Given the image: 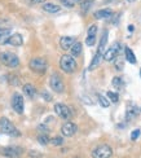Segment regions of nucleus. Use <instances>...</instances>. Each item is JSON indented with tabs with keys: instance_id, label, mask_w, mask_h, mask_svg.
I'll use <instances>...</instances> for the list:
<instances>
[{
	"instance_id": "obj_16",
	"label": "nucleus",
	"mask_w": 141,
	"mask_h": 158,
	"mask_svg": "<svg viewBox=\"0 0 141 158\" xmlns=\"http://www.w3.org/2000/svg\"><path fill=\"white\" fill-rule=\"evenodd\" d=\"M8 43L13 47H19V45L23 44V38L21 34H12L8 39Z\"/></svg>"
},
{
	"instance_id": "obj_10",
	"label": "nucleus",
	"mask_w": 141,
	"mask_h": 158,
	"mask_svg": "<svg viewBox=\"0 0 141 158\" xmlns=\"http://www.w3.org/2000/svg\"><path fill=\"white\" fill-rule=\"evenodd\" d=\"M55 111L60 118H62V119H69L71 117V110L69 109V106H66V105H64L61 102L55 105Z\"/></svg>"
},
{
	"instance_id": "obj_20",
	"label": "nucleus",
	"mask_w": 141,
	"mask_h": 158,
	"mask_svg": "<svg viewBox=\"0 0 141 158\" xmlns=\"http://www.w3.org/2000/svg\"><path fill=\"white\" fill-rule=\"evenodd\" d=\"M124 56H126V60L128 61L130 64H136V56H135V53L132 52V49L131 48H128V47H126L124 48Z\"/></svg>"
},
{
	"instance_id": "obj_35",
	"label": "nucleus",
	"mask_w": 141,
	"mask_h": 158,
	"mask_svg": "<svg viewBox=\"0 0 141 158\" xmlns=\"http://www.w3.org/2000/svg\"><path fill=\"white\" fill-rule=\"evenodd\" d=\"M106 3H111V2H114V0H105Z\"/></svg>"
},
{
	"instance_id": "obj_14",
	"label": "nucleus",
	"mask_w": 141,
	"mask_h": 158,
	"mask_svg": "<svg viewBox=\"0 0 141 158\" xmlns=\"http://www.w3.org/2000/svg\"><path fill=\"white\" fill-rule=\"evenodd\" d=\"M74 44H75V38H73V36H62L60 39V45H61V48L64 51L70 49Z\"/></svg>"
},
{
	"instance_id": "obj_38",
	"label": "nucleus",
	"mask_w": 141,
	"mask_h": 158,
	"mask_svg": "<svg viewBox=\"0 0 141 158\" xmlns=\"http://www.w3.org/2000/svg\"><path fill=\"white\" fill-rule=\"evenodd\" d=\"M75 2H80V0H75Z\"/></svg>"
},
{
	"instance_id": "obj_15",
	"label": "nucleus",
	"mask_w": 141,
	"mask_h": 158,
	"mask_svg": "<svg viewBox=\"0 0 141 158\" xmlns=\"http://www.w3.org/2000/svg\"><path fill=\"white\" fill-rule=\"evenodd\" d=\"M139 114V109L136 105L133 104H130L128 106H127V111H126V119L127 121H132L133 118H136Z\"/></svg>"
},
{
	"instance_id": "obj_5",
	"label": "nucleus",
	"mask_w": 141,
	"mask_h": 158,
	"mask_svg": "<svg viewBox=\"0 0 141 158\" xmlns=\"http://www.w3.org/2000/svg\"><path fill=\"white\" fill-rule=\"evenodd\" d=\"M29 66L30 69L34 71V73H38V74H44L47 68H48V64L44 58H40V57H36V58H32V60L29 62Z\"/></svg>"
},
{
	"instance_id": "obj_7",
	"label": "nucleus",
	"mask_w": 141,
	"mask_h": 158,
	"mask_svg": "<svg viewBox=\"0 0 141 158\" xmlns=\"http://www.w3.org/2000/svg\"><path fill=\"white\" fill-rule=\"evenodd\" d=\"M49 85H51V88L57 92V94H61V92H64L65 89V85H64V82H62V79L61 77H60L58 74L56 73H53L49 78Z\"/></svg>"
},
{
	"instance_id": "obj_24",
	"label": "nucleus",
	"mask_w": 141,
	"mask_h": 158,
	"mask_svg": "<svg viewBox=\"0 0 141 158\" xmlns=\"http://www.w3.org/2000/svg\"><path fill=\"white\" fill-rule=\"evenodd\" d=\"M38 141L42 144V145H47L48 143H51V140H49V137H48V135H45V134H42V135H39L38 136Z\"/></svg>"
},
{
	"instance_id": "obj_12",
	"label": "nucleus",
	"mask_w": 141,
	"mask_h": 158,
	"mask_svg": "<svg viewBox=\"0 0 141 158\" xmlns=\"http://www.w3.org/2000/svg\"><path fill=\"white\" fill-rule=\"evenodd\" d=\"M96 32H97V26L96 25H91L89 29H88V32H87V38H85V44L88 47H92L95 45V42H96Z\"/></svg>"
},
{
	"instance_id": "obj_13",
	"label": "nucleus",
	"mask_w": 141,
	"mask_h": 158,
	"mask_svg": "<svg viewBox=\"0 0 141 158\" xmlns=\"http://www.w3.org/2000/svg\"><path fill=\"white\" fill-rule=\"evenodd\" d=\"M77 132V124L75 123H73V122H66L65 124H62V127H61V134L64 136H73L74 134Z\"/></svg>"
},
{
	"instance_id": "obj_6",
	"label": "nucleus",
	"mask_w": 141,
	"mask_h": 158,
	"mask_svg": "<svg viewBox=\"0 0 141 158\" xmlns=\"http://www.w3.org/2000/svg\"><path fill=\"white\" fill-rule=\"evenodd\" d=\"M111 156H113V150L106 144L98 145L97 148L92 150V158H110Z\"/></svg>"
},
{
	"instance_id": "obj_21",
	"label": "nucleus",
	"mask_w": 141,
	"mask_h": 158,
	"mask_svg": "<svg viewBox=\"0 0 141 158\" xmlns=\"http://www.w3.org/2000/svg\"><path fill=\"white\" fill-rule=\"evenodd\" d=\"M70 52H71L73 57H78L80 53H82V44H80L79 42H75V44L70 48Z\"/></svg>"
},
{
	"instance_id": "obj_4",
	"label": "nucleus",
	"mask_w": 141,
	"mask_h": 158,
	"mask_svg": "<svg viewBox=\"0 0 141 158\" xmlns=\"http://www.w3.org/2000/svg\"><path fill=\"white\" fill-rule=\"evenodd\" d=\"M0 62L6 68L15 69L19 65V58L12 52H2L0 53Z\"/></svg>"
},
{
	"instance_id": "obj_30",
	"label": "nucleus",
	"mask_w": 141,
	"mask_h": 158,
	"mask_svg": "<svg viewBox=\"0 0 141 158\" xmlns=\"http://www.w3.org/2000/svg\"><path fill=\"white\" fill-rule=\"evenodd\" d=\"M61 3H62L64 5H66V6H69V8H71V6L74 5L73 3H70V2H69V0H61Z\"/></svg>"
},
{
	"instance_id": "obj_34",
	"label": "nucleus",
	"mask_w": 141,
	"mask_h": 158,
	"mask_svg": "<svg viewBox=\"0 0 141 158\" xmlns=\"http://www.w3.org/2000/svg\"><path fill=\"white\" fill-rule=\"evenodd\" d=\"M3 31H4V29H2V27H0V35L3 34Z\"/></svg>"
},
{
	"instance_id": "obj_2",
	"label": "nucleus",
	"mask_w": 141,
	"mask_h": 158,
	"mask_svg": "<svg viewBox=\"0 0 141 158\" xmlns=\"http://www.w3.org/2000/svg\"><path fill=\"white\" fill-rule=\"evenodd\" d=\"M0 131H2V134L8 135V136L18 137L19 135H21V132H19V131L15 127V124H13L8 118H5V117L0 118Z\"/></svg>"
},
{
	"instance_id": "obj_27",
	"label": "nucleus",
	"mask_w": 141,
	"mask_h": 158,
	"mask_svg": "<svg viewBox=\"0 0 141 158\" xmlns=\"http://www.w3.org/2000/svg\"><path fill=\"white\" fill-rule=\"evenodd\" d=\"M91 5H92V2H89V0H88V2L82 3V5H80V6H82V10L83 12H88V9L91 8Z\"/></svg>"
},
{
	"instance_id": "obj_18",
	"label": "nucleus",
	"mask_w": 141,
	"mask_h": 158,
	"mask_svg": "<svg viewBox=\"0 0 141 158\" xmlns=\"http://www.w3.org/2000/svg\"><path fill=\"white\" fill-rule=\"evenodd\" d=\"M22 89H23V92L26 95H27L29 97H35L36 96V89H35V87L32 84H30V83H27V84H25L23 87H22Z\"/></svg>"
},
{
	"instance_id": "obj_26",
	"label": "nucleus",
	"mask_w": 141,
	"mask_h": 158,
	"mask_svg": "<svg viewBox=\"0 0 141 158\" xmlns=\"http://www.w3.org/2000/svg\"><path fill=\"white\" fill-rule=\"evenodd\" d=\"M51 144H52V145H56V147H60V145H62V144H64V139H62V137H53V139L51 140Z\"/></svg>"
},
{
	"instance_id": "obj_33",
	"label": "nucleus",
	"mask_w": 141,
	"mask_h": 158,
	"mask_svg": "<svg viewBox=\"0 0 141 158\" xmlns=\"http://www.w3.org/2000/svg\"><path fill=\"white\" fill-rule=\"evenodd\" d=\"M128 30H130V31H133V26H132V25L128 26Z\"/></svg>"
},
{
	"instance_id": "obj_28",
	"label": "nucleus",
	"mask_w": 141,
	"mask_h": 158,
	"mask_svg": "<svg viewBox=\"0 0 141 158\" xmlns=\"http://www.w3.org/2000/svg\"><path fill=\"white\" fill-rule=\"evenodd\" d=\"M139 136H140V130H133L132 134H131V139L132 140H137Z\"/></svg>"
},
{
	"instance_id": "obj_22",
	"label": "nucleus",
	"mask_w": 141,
	"mask_h": 158,
	"mask_svg": "<svg viewBox=\"0 0 141 158\" xmlns=\"http://www.w3.org/2000/svg\"><path fill=\"white\" fill-rule=\"evenodd\" d=\"M97 98H98V102L101 105L102 108H109L110 106V101L107 100V96H102V95H97Z\"/></svg>"
},
{
	"instance_id": "obj_32",
	"label": "nucleus",
	"mask_w": 141,
	"mask_h": 158,
	"mask_svg": "<svg viewBox=\"0 0 141 158\" xmlns=\"http://www.w3.org/2000/svg\"><path fill=\"white\" fill-rule=\"evenodd\" d=\"M43 96H44V98H47V100H51V96L48 95V92H43Z\"/></svg>"
},
{
	"instance_id": "obj_11",
	"label": "nucleus",
	"mask_w": 141,
	"mask_h": 158,
	"mask_svg": "<svg viewBox=\"0 0 141 158\" xmlns=\"http://www.w3.org/2000/svg\"><path fill=\"white\" fill-rule=\"evenodd\" d=\"M12 108L15 109L18 114L23 113V98L19 94H15L12 98Z\"/></svg>"
},
{
	"instance_id": "obj_37",
	"label": "nucleus",
	"mask_w": 141,
	"mask_h": 158,
	"mask_svg": "<svg viewBox=\"0 0 141 158\" xmlns=\"http://www.w3.org/2000/svg\"><path fill=\"white\" fill-rule=\"evenodd\" d=\"M140 77H141V69H140Z\"/></svg>"
},
{
	"instance_id": "obj_31",
	"label": "nucleus",
	"mask_w": 141,
	"mask_h": 158,
	"mask_svg": "<svg viewBox=\"0 0 141 158\" xmlns=\"http://www.w3.org/2000/svg\"><path fill=\"white\" fill-rule=\"evenodd\" d=\"M44 0H29V3L31 4H39V3H43Z\"/></svg>"
},
{
	"instance_id": "obj_3",
	"label": "nucleus",
	"mask_w": 141,
	"mask_h": 158,
	"mask_svg": "<svg viewBox=\"0 0 141 158\" xmlns=\"http://www.w3.org/2000/svg\"><path fill=\"white\" fill-rule=\"evenodd\" d=\"M60 68H61V70L65 71V73L71 74L77 70V62L71 55H64L60 58Z\"/></svg>"
},
{
	"instance_id": "obj_17",
	"label": "nucleus",
	"mask_w": 141,
	"mask_h": 158,
	"mask_svg": "<svg viewBox=\"0 0 141 158\" xmlns=\"http://www.w3.org/2000/svg\"><path fill=\"white\" fill-rule=\"evenodd\" d=\"M43 10H45L47 13H58L61 10V6L53 3H45L43 5Z\"/></svg>"
},
{
	"instance_id": "obj_9",
	"label": "nucleus",
	"mask_w": 141,
	"mask_h": 158,
	"mask_svg": "<svg viewBox=\"0 0 141 158\" xmlns=\"http://www.w3.org/2000/svg\"><path fill=\"white\" fill-rule=\"evenodd\" d=\"M22 152L23 150L18 147H5V148L0 149V153H2L4 157H8V158H18Z\"/></svg>"
},
{
	"instance_id": "obj_29",
	"label": "nucleus",
	"mask_w": 141,
	"mask_h": 158,
	"mask_svg": "<svg viewBox=\"0 0 141 158\" xmlns=\"http://www.w3.org/2000/svg\"><path fill=\"white\" fill-rule=\"evenodd\" d=\"M29 156L32 158V157H34V158H38V157H40V156H42V154H40L39 152H32V150H31V152H29Z\"/></svg>"
},
{
	"instance_id": "obj_19",
	"label": "nucleus",
	"mask_w": 141,
	"mask_h": 158,
	"mask_svg": "<svg viewBox=\"0 0 141 158\" xmlns=\"http://www.w3.org/2000/svg\"><path fill=\"white\" fill-rule=\"evenodd\" d=\"M113 15V12L110 9H100L95 13V18L101 19V18H110Z\"/></svg>"
},
{
	"instance_id": "obj_8",
	"label": "nucleus",
	"mask_w": 141,
	"mask_h": 158,
	"mask_svg": "<svg viewBox=\"0 0 141 158\" xmlns=\"http://www.w3.org/2000/svg\"><path fill=\"white\" fill-rule=\"evenodd\" d=\"M119 52H120V43L117 42V43H114L113 45H110V47L105 51L104 58L106 61H113L119 56Z\"/></svg>"
},
{
	"instance_id": "obj_25",
	"label": "nucleus",
	"mask_w": 141,
	"mask_h": 158,
	"mask_svg": "<svg viewBox=\"0 0 141 158\" xmlns=\"http://www.w3.org/2000/svg\"><path fill=\"white\" fill-rule=\"evenodd\" d=\"M106 96L109 97V98H110V101H111V102H114V104L118 102V100H119L118 94H115V92H113V91H109V92H107Z\"/></svg>"
},
{
	"instance_id": "obj_36",
	"label": "nucleus",
	"mask_w": 141,
	"mask_h": 158,
	"mask_svg": "<svg viewBox=\"0 0 141 158\" xmlns=\"http://www.w3.org/2000/svg\"><path fill=\"white\" fill-rule=\"evenodd\" d=\"M127 2H130V3H133V2H135V0H127Z\"/></svg>"
},
{
	"instance_id": "obj_23",
	"label": "nucleus",
	"mask_w": 141,
	"mask_h": 158,
	"mask_svg": "<svg viewBox=\"0 0 141 158\" xmlns=\"http://www.w3.org/2000/svg\"><path fill=\"white\" fill-rule=\"evenodd\" d=\"M111 84H113V87L114 88H117V89H120L123 87V81H122V78H119V77H115V78H113V81H111Z\"/></svg>"
},
{
	"instance_id": "obj_1",
	"label": "nucleus",
	"mask_w": 141,
	"mask_h": 158,
	"mask_svg": "<svg viewBox=\"0 0 141 158\" xmlns=\"http://www.w3.org/2000/svg\"><path fill=\"white\" fill-rule=\"evenodd\" d=\"M106 43H107V31H105L102 34V38H101V40H100L98 48H97V53L95 55V57H93V60L89 65V70H93V69H96L98 66V64H100V61H101V58L104 57V53H105Z\"/></svg>"
}]
</instances>
